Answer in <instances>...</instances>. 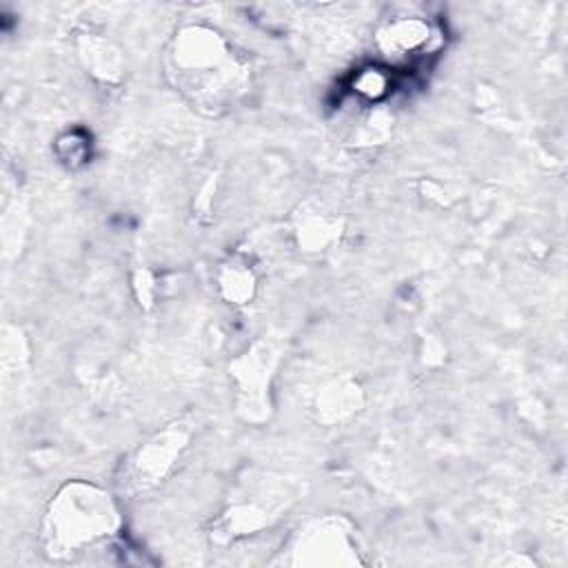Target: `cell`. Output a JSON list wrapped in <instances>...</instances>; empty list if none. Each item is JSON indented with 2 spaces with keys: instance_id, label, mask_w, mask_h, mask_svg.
Segmentation results:
<instances>
[{
  "instance_id": "obj_1",
  "label": "cell",
  "mask_w": 568,
  "mask_h": 568,
  "mask_svg": "<svg viewBox=\"0 0 568 568\" xmlns=\"http://www.w3.org/2000/svg\"><path fill=\"white\" fill-rule=\"evenodd\" d=\"M178 87L197 104L220 109L246 87V67L211 29L191 27L180 33L171 51Z\"/></svg>"
},
{
  "instance_id": "obj_2",
  "label": "cell",
  "mask_w": 568,
  "mask_h": 568,
  "mask_svg": "<svg viewBox=\"0 0 568 568\" xmlns=\"http://www.w3.org/2000/svg\"><path fill=\"white\" fill-rule=\"evenodd\" d=\"M118 510L111 497L84 481H71L51 499L42 521V544L49 555L62 557L111 537Z\"/></svg>"
},
{
  "instance_id": "obj_3",
  "label": "cell",
  "mask_w": 568,
  "mask_h": 568,
  "mask_svg": "<svg viewBox=\"0 0 568 568\" xmlns=\"http://www.w3.org/2000/svg\"><path fill=\"white\" fill-rule=\"evenodd\" d=\"M295 564L308 566H344L355 564V541L353 532L344 526L342 519L326 517L306 526L295 546Z\"/></svg>"
},
{
  "instance_id": "obj_4",
  "label": "cell",
  "mask_w": 568,
  "mask_h": 568,
  "mask_svg": "<svg viewBox=\"0 0 568 568\" xmlns=\"http://www.w3.org/2000/svg\"><path fill=\"white\" fill-rule=\"evenodd\" d=\"M433 31L422 18H395L377 33L382 53L390 60H415L428 51Z\"/></svg>"
},
{
  "instance_id": "obj_5",
  "label": "cell",
  "mask_w": 568,
  "mask_h": 568,
  "mask_svg": "<svg viewBox=\"0 0 568 568\" xmlns=\"http://www.w3.org/2000/svg\"><path fill=\"white\" fill-rule=\"evenodd\" d=\"M353 93L359 98L375 102L388 93V78L382 69L377 67H366L359 69V73L353 78Z\"/></svg>"
}]
</instances>
